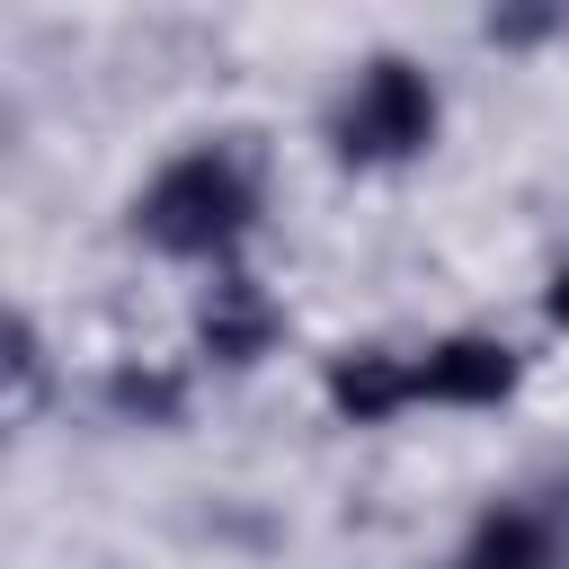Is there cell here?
Here are the masks:
<instances>
[{
	"label": "cell",
	"mask_w": 569,
	"mask_h": 569,
	"mask_svg": "<svg viewBox=\"0 0 569 569\" xmlns=\"http://www.w3.org/2000/svg\"><path fill=\"white\" fill-rule=\"evenodd\" d=\"M258 204H267L258 142H249V133H222V142L178 151V160L133 196V240L160 249V258H187V267H222V258L258 231Z\"/></svg>",
	"instance_id": "6da1fadb"
},
{
	"label": "cell",
	"mask_w": 569,
	"mask_h": 569,
	"mask_svg": "<svg viewBox=\"0 0 569 569\" xmlns=\"http://www.w3.org/2000/svg\"><path fill=\"white\" fill-rule=\"evenodd\" d=\"M436 116H445L436 80L409 53H373L347 80V98L329 107V151H338V169H409V160H427Z\"/></svg>",
	"instance_id": "7a4b0ae2"
},
{
	"label": "cell",
	"mask_w": 569,
	"mask_h": 569,
	"mask_svg": "<svg viewBox=\"0 0 569 569\" xmlns=\"http://www.w3.org/2000/svg\"><path fill=\"white\" fill-rule=\"evenodd\" d=\"M516 382H525V356L489 329H453L427 356H409V409L418 400L427 409H507Z\"/></svg>",
	"instance_id": "3957f363"
},
{
	"label": "cell",
	"mask_w": 569,
	"mask_h": 569,
	"mask_svg": "<svg viewBox=\"0 0 569 569\" xmlns=\"http://www.w3.org/2000/svg\"><path fill=\"white\" fill-rule=\"evenodd\" d=\"M284 338V311H276V293L249 276V267H213V284H204V302H196V356L204 365H222V373H240V365H258L267 347Z\"/></svg>",
	"instance_id": "277c9868"
},
{
	"label": "cell",
	"mask_w": 569,
	"mask_h": 569,
	"mask_svg": "<svg viewBox=\"0 0 569 569\" xmlns=\"http://www.w3.org/2000/svg\"><path fill=\"white\" fill-rule=\"evenodd\" d=\"M453 569H569L560 516H551V507H489V516L462 533Z\"/></svg>",
	"instance_id": "5b68a950"
},
{
	"label": "cell",
	"mask_w": 569,
	"mask_h": 569,
	"mask_svg": "<svg viewBox=\"0 0 569 569\" xmlns=\"http://www.w3.org/2000/svg\"><path fill=\"white\" fill-rule=\"evenodd\" d=\"M320 391H329V409L347 427H382V418L409 409V356H391V347H338L329 373H320Z\"/></svg>",
	"instance_id": "8992f818"
},
{
	"label": "cell",
	"mask_w": 569,
	"mask_h": 569,
	"mask_svg": "<svg viewBox=\"0 0 569 569\" xmlns=\"http://www.w3.org/2000/svg\"><path fill=\"white\" fill-rule=\"evenodd\" d=\"M107 409L124 427H178L187 418V373H169V365H116L107 373Z\"/></svg>",
	"instance_id": "52a82bcc"
},
{
	"label": "cell",
	"mask_w": 569,
	"mask_h": 569,
	"mask_svg": "<svg viewBox=\"0 0 569 569\" xmlns=\"http://www.w3.org/2000/svg\"><path fill=\"white\" fill-rule=\"evenodd\" d=\"M480 36L498 53H542L569 36V0H480Z\"/></svg>",
	"instance_id": "ba28073f"
},
{
	"label": "cell",
	"mask_w": 569,
	"mask_h": 569,
	"mask_svg": "<svg viewBox=\"0 0 569 569\" xmlns=\"http://www.w3.org/2000/svg\"><path fill=\"white\" fill-rule=\"evenodd\" d=\"M36 409H44V338H36V320L18 311V320H9V418L27 427Z\"/></svg>",
	"instance_id": "9c48e42d"
},
{
	"label": "cell",
	"mask_w": 569,
	"mask_h": 569,
	"mask_svg": "<svg viewBox=\"0 0 569 569\" xmlns=\"http://www.w3.org/2000/svg\"><path fill=\"white\" fill-rule=\"evenodd\" d=\"M542 311H551V329H569V267L542 284Z\"/></svg>",
	"instance_id": "30bf717a"
}]
</instances>
